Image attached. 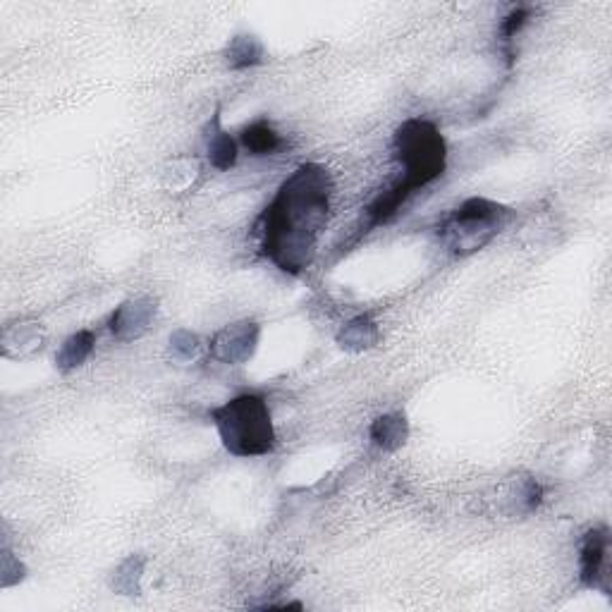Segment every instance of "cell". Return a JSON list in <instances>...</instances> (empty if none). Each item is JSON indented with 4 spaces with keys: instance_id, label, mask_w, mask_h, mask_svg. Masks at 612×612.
Returning a JSON list of instances; mask_svg holds the SVG:
<instances>
[{
    "instance_id": "6",
    "label": "cell",
    "mask_w": 612,
    "mask_h": 612,
    "mask_svg": "<svg viewBox=\"0 0 612 612\" xmlns=\"http://www.w3.org/2000/svg\"><path fill=\"white\" fill-rule=\"evenodd\" d=\"M259 338H261L259 323L237 321L213 335L211 345H208V352H211V357L220 361V364L237 366L244 364L247 359H252L256 345H259Z\"/></svg>"
},
{
    "instance_id": "11",
    "label": "cell",
    "mask_w": 612,
    "mask_h": 612,
    "mask_svg": "<svg viewBox=\"0 0 612 612\" xmlns=\"http://www.w3.org/2000/svg\"><path fill=\"white\" fill-rule=\"evenodd\" d=\"M240 144L247 153H252L256 158L273 156L283 149V137L275 130L268 120H256L252 125H247L240 134Z\"/></svg>"
},
{
    "instance_id": "9",
    "label": "cell",
    "mask_w": 612,
    "mask_h": 612,
    "mask_svg": "<svg viewBox=\"0 0 612 612\" xmlns=\"http://www.w3.org/2000/svg\"><path fill=\"white\" fill-rule=\"evenodd\" d=\"M369 438H371V443L383 452L400 450L409 438L407 416L402 412H390V414L378 416V419L373 421L369 428Z\"/></svg>"
},
{
    "instance_id": "4",
    "label": "cell",
    "mask_w": 612,
    "mask_h": 612,
    "mask_svg": "<svg viewBox=\"0 0 612 612\" xmlns=\"http://www.w3.org/2000/svg\"><path fill=\"white\" fill-rule=\"evenodd\" d=\"M510 220L512 208L498 204V201L474 197L462 201L443 220L438 237L450 254L471 256L481 252L486 244H491L507 228Z\"/></svg>"
},
{
    "instance_id": "5",
    "label": "cell",
    "mask_w": 612,
    "mask_h": 612,
    "mask_svg": "<svg viewBox=\"0 0 612 612\" xmlns=\"http://www.w3.org/2000/svg\"><path fill=\"white\" fill-rule=\"evenodd\" d=\"M610 569V529L593 526L581 536L579 543V581L593 591L608 593Z\"/></svg>"
},
{
    "instance_id": "13",
    "label": "cell",
    "mask_w": 612,
    "mask_h": 612,
    "mask_svg": "<svg viewBox=\"0 0 612 612\" xmlns=\"http://www.w3.org/2000/svg\"><path fill=\"white\" fill-rule=\"evenodd\" d=\"M225 60H228V65L232 67V70H247V67L261 65L263 46L259 44L256 36H249V34L235 36V39L230 41L228 51H225Z\"/></svg>"
},
{
    "instance_id": "16",
    "label": "cell",
    "mask_w": 612,
    "mask_h": 612,
    "mask_svg": "<svg viewBox=\"0 0 612 612\" xmlns=\"http://www.w3.org/2000/svg\"><path fill=\"white\" fill-rule=\"evenodd\" d=\"M531 20V10L529 8H514L510 15L505 17L503 24H500V36H503V44L512 46L514 39L522 34V29Z\"/></svg>"
},
{
    "instance_id": "2",
    "label": "cell",
    "mask_w": 612,
    "mask_h": 612,
    "mask_svg": "<svg viewBox=\"0 0 612 612\" xmlns=\"http://www.w3.org/2000/svg\"><path fill=\"white\" fill-rule=\"evenodd\" d=\"M395 158L402 175L388 189H383L366 208L364 232H371L390 223L400 208L414 197L419 189L438 180L448 165V144L431 120L409 118L395 130L393 137Z\"/></svg>"
},
{
    "instance_id": "3",
    "label": "cell",
    "mask_w": 612,
    "mask_h": 612,
    "mask_svg": "<svg viewBox=\"0 0 612 612\" xmlns=\"http://www.w3.org/2000/svg\"><path fill=\"white\" fill-rule=\"evenodd\" d=\"M220 443L235 457H263L275 450L273 416L268 402L256 393H242L211 409Z\"/></svg>"
},
{
    "instance_id": "14",
    "label": "cell",
    "mask_w": 612,
    "mask_h": 612,
    "mask_svg": "<svg viewBox=\"0 0 612 612\" xmlns=\"http://www.w3.org/2000/svg\"><path fill=\"white\" fill-rule=\"evenodd\" d=\"M142 569H144V562L139 558H130L122 562L118 572H115L113 589L125 593V596H137L139 581H142Z\"/></svg>"
},
{
    "instance_id": "8",
    "label": "cell",
    "mask_w": 612,
    "mask_h": 612,
    "mask_svg": "<svg viewBox=\"0 0 612 612\" xmlns=\"http://www.w3.org/2000/svg\"><path fill=\"white\" fill-rule=\"evenodd\" d=\"M204 142H206V158L213 168L220 170V173L235 168L237 158H240V142L225 132L220 113L213 115L211 122H208Z\"/></svg>"
},
{
    "instance_id": "17",
    "label": "cell",
    "mask_w": 612,
    "mask_h": 612,
    "mask_svg": "<svg viewBox=\"0 0 612 612\" xmlns=\"http://www.w3.org/2000/svg\"><path fill=\"white\" fill-rule=\"evenodd\" d=\"M17 342V347H20V354H24V350H36V347H41V340L36 338V328L32 333H27V326H20V323H15V326H8L3 333V347L8 350Z\"/></svg>"
},
{
    "instance_id": "12",
    "label": "cell",
    "mask_w": 612,
    "mask_h": 612,
    "mask_svg": "<svg viewBox=\"0 0 612 612\" xmlns=\"http://www.w3.org/2000/svg\"><path fill=\"white\" fill-rule=\"evenodd\" d=\"M381 338V330H378V323L369 316H357L354 321L347 323L345 328L340 330L338 342L342 350L347 352H364L373 347Z\"/></svg>"
},
{
    "instance_id": "1",
    "label": "cell",
    "mask_w": 612,
    "mask_h": 612,
    "mask_svg": "<svg viewBox=\"0 0 612 612\" xmlns=\"http://www.w3.org/2000/svg\"><path fill=\"white\" fill-rule=\"evenodd\" d=\"M333 177L323 165L304 163L278 187L256 223L261 252L278 271L299 275L316 256L333 204Z\"/></svg>"
},
{
    "instance_id": "10",
    "label": "cell",
    "mask_w": 612,
    "mask_h": 612,
    "mask_svg": "<svg viewBox=\"0 0 612 612\" xmlns=\"http://www.w3.org/2000/svg\"><path fill=\"white\" fill-rule=\"evenodd\" d=\"M96 350V333L94 330L84 328L77 330V333H72L70 338H67L63 345H60L58 354H55V364H58L60 373H70L79 369V366H84V361H87L91 354Z\"/></svg>"
},
{
    "instance_id": "15",
    "label": "cell",
    "mask_w": 612,
    "mask_h": 612,
    "mask_svg": "<svg viewBox=\"0 0 612 612\" xmlns=\"http://www.w3.org/2000/svg\"><path fill=\"white\" fill-rule=\"evenodd\" d=\"M201 352V342L194 333L189 330H177V333L170 338V354L177 361H189L194 359Z\"/></svg>"
},
{
    "instance_id": "7",
    "label": "cell",
    "mask_w": 612,
    "mask_h": 612,
    "mask_svg": "<svg viewBox=\"0 0 612 612\" xmlns=\"http://www.w3.org/2000/svg\"><path fill=\"white\" fill-rule=\"evenodd\" d=\"M158 314L156 299L134 297L122 302L108 318V330L118 342L139 340L153 326Z\"/></svg>"
}]
</instances>
